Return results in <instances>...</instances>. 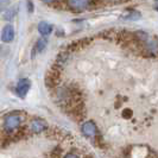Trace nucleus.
<instances>
[{"label": "nucleus", "instance_id": "nucleus-2", "mask_svg": "<svg viewBox=\"0 0 158 158\" xmlns=\"http://www.w3.org/2000/svg\"><path fill=\"white\" fill-rule=\"evenodd\" d=\"M31 88V81L29 79H20L16 86V94L19 98H25Z\"/></svg>", "mask_w": 158, "mask_h": 158}, {"label": "nucleus", "instance_id": "nucleus-14", "mask_svg": "<svg viewBox=\"0 0 158 158\" xmlns=\"http://www.w3.org/2000/svg\"><path fill=\"white\" fill-rule=\"evenodd\" d=\"M32 10H33V8H32V2L31 1H29V11L32 12Z\"/></svg>", "mask_w": 158, "mask_h": 158}, {"label": "nucleus", "instance_id": "nucleus-17", "mask_svg": "<svg viewBox=\"0 0 158 158\" xmlns=\"http://www.w3.org/2000/svg\"><path fill=\"white\" fill-rule=\"evenodd\" d=\"M156 1H158V0H156Z\"/></svg>", "mask_w": 158, "mask_h": 158}, {"label": "nucleus", "instance_id": "nucleus-7", "mask_svg": "<svg viewBox=\"0 0 158 158\" xmlns=\"http://www.w3.org/2000/svg\"><path fill=\"white\" fill-rule=\"evenodd\" d=\"M45 127H47L45 123L43 120H40V119H35V120H32L31 124H30V128L35 133H40L42 131H44Z\"/></svg>", "mask_w": 158, "mask_h": 158}, {"label": "nucleus", "instance_id": "nucleus-12", "mask_svg": "<svg viewBox=\"0 0 158 158\" xmlns=\"http://www.w3.org/2000/svg\"><path fill=\"white\" fill-rule=\"evenodd\" d=\"M64 158H79V156H76L75 153H68Z\"/></svg>", "mask_w": 158, "mask_h": 158}, {"label": "nucleus", "instance_id": "nucleus-4", "mask_svg": "<svg viewBox=\"0 0 158 158\" xmlns=\"http://www.w3.org/2000/svg\"><path fill=\"white\" fill-rule=\"evenodd\" d=\"M68 4L70 6L71 10L74 11H85L89 6V0H68Z\"/></svg>", "mask_w": 158, "mask_h": 158}, {"label": "nucleus", "instance_id": "nucleus-15", "mask_svg": "<svg viewBox=\"0 0 158 158\" xmlns=\"http://www.w3.org/2000/svg\"><path fill=\"white\" fill-rule=\"evenodd\" d=\"M1 51H2V49H1V45H0V56H1Z\"/></svg>", "mask_w": 158, "mask_h": 158}, {"label": "nucleus", "instance_id": "nucleus-6", "mask_svg": "<svg viewBox=\"0 0 158 158\" xmlns=\"http://www.w3.org/2000/svg\"><path fill=\"white\" fill-rule=\"evenodd\" d=\"M54 30V26L48 22H40L38 24V32L43 37H47L49 35H51V32Z\"/></svg>", "mask_w": 158, "mask_h": 158}, {"label": "nucleus", "instance_id": "nucleus-16", "mask_svg": "<svg viewBox=\"0 0 158 158\" xmlns=\"http://www.w3.org/2000/svg\"><path fill=\"white\" fill-rule=\"evenodd\" d=\"M156 10H157V11H158V6H157V7H156Z\"/></svg>", "mask_w": 158, "mask_h": 158}, {"label": "nucleus", "instance_id": "nucleus-1", "mask_svg": "<svg viewBox=\"0 0 158 158\" xmlns=\"http://www.w3.org/2000/svg\"><path fill=\"white\" fill-rule=\"evenodd\" d=\"M22 123H23V117L20 114L11 113V114L6 115L4 119V128L7 132H12V131H15L20 126Z\"/></svg>", "mask_w": 158, "mask_h": 158}, {"label": "nucleus", "instance_id": "nucleus-13", "mask_svg": "<svg viewBox=\"0 0 158 158\" xmlns=\"http://www.w3.org/2000/svg\"><path fill=\"white\" fill-rule=\"evenodd\" d=\"M40 1H43L44 4H48V5H49V4H52V2H55V0H40Z\"/></svg>", "mask_w": 158, "mask_h": 158}, {"label": "nucleus", "instance_id": "nucleus-10", "mask_svg": "<svg viewBox=\"0 0 158 158\" xmlns=\"http://www.w3.org/2000/svg\"><path fill=\"white\" fill-rule=\"evenodd\" d=\"M124 18L127 20H137V19L140 18V13L137 12V11H131V12L127 13L126 16H124Z\"/></svg>", "mask_w": 158, "mask_h": 158}, {"label": "nucleus", "instance_id": "nucleus-5", "mask_svg": "<svg viewBox=\"0 0 158 158\" xmlns=\"http://www.w3.org/2000/svg\"><path fill=\"white\" fill-rule=\"evenodd\" d=\"M82 133L87 138H94L96 135V126L93 121H86L82 125Z\"/></svg>", "mask_w": 158, "mask_h": 158}, {"label": "nucleus", "instance_id": "nucleus-3", "mask_svg": "<svg viewBox=\"0 0 158 158\" xmlns=\"http://www.w3.org/2000/svg\"><path fill=\"white\" fill-rule=\"evenodd\" d=\"M15 40V27L7 24L2 27V31H1V40L4 43H11L12 40Z\"/></svg>", "mask_w": 158, "mask_h": 158}, {"label": "nucleus", "instance_id": "nucleus-11", "mask_svg": "<svg viewBox=\"0 0 158 158\" xmlns=\"http://www.w3.org/2000/svg\"><path fill=\"white\" fill-rule=\"evenodd\" d=\"M10 2H11V0H0V12H2L6 8H8Z\"/></svg>", "mask_w": 158, "mask_h": 158}, {"label": "nucleus", "instance_id": "nucleus-8", "mask_svg": "<svg viewBox=\"0 0 158 158\" xmlns=\"http://www.w3.org/2000/svg\"><path fill=\"white\" fill-rule=\"evenodd\" d=\"M48 44V40L43 37V38H40V40H37V43H36V50L38 51V52H42L44 49H45V47H47Z\"/></svg>", "mask_w": 158, "mask_h": 158}, {"label": "nucleus", "instance_id": "nucleus-9", "mask_svg": "<svg viewBox=\"0 0 158 158\" xmlns=\"http://www.w3.org/2000/svg\"><path fill=\"white\" fill-rule=\"evenodd\" d=\"M16 16V10L15 8H6L4 13V19L5 20H12Z\"/></svg>", "mask_w": 158, "mask_h": 158}]
</instances>
